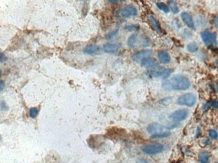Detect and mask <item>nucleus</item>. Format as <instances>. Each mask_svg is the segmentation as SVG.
I'll return each instance as SVG.
<instances>
[{
    "instance_id": "nucleus-5",
    "label": "nucleus",
    "mask_w": 218,
    "mask_h": 163,
    "mask_svg": "<svg viewBox=\"0 0 218 163\" xmlns=\"http://www.w3.org/2000/svg\"><path fill=\"white\" fill-rule=\"evenodd\" d=\"M201 39L203 42L207 46H216L217 45V38L216 36L213 32L209 30H204L201 34Z\"/></svg>"
},
{
    "instance_id": "nucleus-7",
    "label": "nucleus",
    "mask_w": 218,
    "mask_h": 163,
    "mask_svg": "<svg viewBox=\"0 0 218 163\" xmlns=\"http://www.w3.org/2000/svg\"><path fill=\"white\" fill-rule=\"evenodd\" d=\"M153 51L150 50H144L137 51V52L134 53L132 56V59L134 62L139 63V62H142L143 60L147 58L150 57L152 55Z\"/></svg>"
},
{
    "instance_id": "nucleus-11",
    "label": "nucleus",
    "mask_w": 218,
    "mask_h": 163,
    "mask_svg": "<svg viewBox=\"0 0 218 163\" xmlns=\"http://www.w3.org/2000/svg\"><path fill=\"white\" fill-rule=\"evenodd\" d=\"M120 47L119 44H114V43H107L103 45V51L106 53L114 54L119 50Z\"/></svg>"
},
{
    "instance_id": "nucleus-25",
    "label": "nucleus",
    "mask_w": 218,
    "mask_h": 163,
    "mask_svg": "<svg viewBox=\"0 0 218 163\" xmlns=\"http://www.w3.org/2000/svg\"><path fill=\"white\" fill-rule=\"evenodd\" d=\"M209 134L210 138L212 139H217L218 138V134L217 131H215V130H211L209 132Z\"/></svg>"
},
{
    "instance_id": "nucleus-27",
    "label": "nucleus",
    "mask_w": 218,
    "mask_h": 163,
    "mask_svg": "<svg viewBox=\"0 0 218 163\" xmlns=\"http://www.w3.org/2000/svg\"><path fill=\"white\" fill-rule=\"evenodd\" d=\"M1 110H4V111H6V110H8V106H7V104H6L4 102H1Z\"/></svg>"
},
{
    "instance_id": "nucleus-1",
    "label": "nucleus",
    "mask_w": 218,
    "mask_h": 163,
    "mask_svg": "<svg viewBox=\"0 0 218 163\" xmlns=\"http://www.w3.org/2000/svg\"><path fill=\"white\" fill-rule=\"evenodd\" d=\"M162 87L167 91L187 90L190 87V81L186 76L177 75L164 80L162 82Z\"/></svg>"
},
{
    "instance_id": "nucleus-10",
    "label": "nucleus",
    "mask_w": 218,
    "mask_h": 163,
    "mask_svg": "<svg viewBox=\"0 0 218 163\" xmlns=\"http://www.w3.org/2000/svg\"><path fill=\"white\" fill-rule=\"evenodd\" d=\"M83 53L89 55H99L101 54V48L97 45H87L83 49Z\"/></svg>"
},
{
    "instance_id": "nucleus-29",
    "label": "nucleus",
    "mask_w": 218,
    "mask_h": 163,
    "mask_svg": "<svg viewBox=\"0 0 218 163\" xmlns=\"http://www.w3.org/2000/svg\"><path fill=\"white\" fill-rule=\"evenodd\" d=\"M211 106L215 108H218V101L217 100H213L211 102Z\"/></svg>"
},
{
    "instance_id": "nucleus-24",
    "label": "nucleus",
    "mask_w": 218,
    "mask_h": 163,
    "mask_svg": "<svg viewBox=\"0 0 218 163\" xmlns=\"http://www.w3.org/2000/svg\"><path fill=\"white\" fill-rule=\"evenodd\" d=\"M117 32H118V29H115V30H113V31L110 32H109V33L106 35V39L111 40V39H112V38H114L115 36H116Z\"/></svg>"
},
{
    "instance_id": "nucleus-19",
    "label": "nucleus",
    "mask_w": 218,
    "mask_h": 163,
    "mask_svg": "<svg viewBox=\"0 0 218 163\" xmlns=\"http://www.w3.org/2000/svg\"><path fill=\"white\" fill-rule=\"evenodd\" d=\"M170 135V132L169 131H164L162 132L159 133V134H155L151 136V138H154V139H159V138H166V137H168Z\"/></svg>"
},
{
    "instance_id": "nucleus-2",
    "label": "nucleus",
    "mask_w": 218,
    "mask_h": 163,
    "mask_svg": "<svg viewBox=\"0 0 218 163\" xmlns=\"http://www.w3.org/2000/svg\"><path fill=\"white\" fill-rule=\"evenodd\" d=\"M138 11L132 5H128L120 8L115 12V16L118 18H128L137 15Z\"/></svg>"
},
{
    "instance_id": "nucleus-35",
    "label": "nucleus",
    "mask_w": 218,
    "mask_h": 163,
    "mask_svg": "<svg viewBox=\"0 0 218 163\" xmlns=\"http://www.w3.org/2000/svg\"><path fill=\"white\" fill-rule=\"evenodd\" d=\"M217 163H218V162H217Z\"/></svg>"
},
{
    "instance_id": "nucleus-33",
    "label": "nucleus",
    "mask_w": 218,
    "mask_h": 163,
    "mask_svg": "<svg viewBox=\"0 0 218 163\" xmlns=\"http://www.w3.org/2000/svg\"><path fill=\"white\" fill-rule=\"evenodd\" d=\"M215 88H215V90H216L218 92V84L216 85V86H215Z\"/></svg>"
},
{
    "instance_id": "nucleus-8",
    "label": "nucleus",
    "mask_w": 218,
    "mask_h": 163,
    "mask_svg": "<svg viewBox=\"0 0 218 163\" xmlns=\"http://www.w3.org/2000/svg\"><path fill=\"white\" fill-rule=\"evenodd\" d=\"M189 112L185 109H179V110H175L169 116L170 119L177 122H180L185 121L188 117Z\"/></svg>"
},
{
    "instance_id": "nucleus-6",
    "label": "nucleus",
    "mask_w": 218,
    "mask_h": 163,
    "mask_svg": "<svg viewBox=\"0 0 218 163\" xmlns=\"http://www.w3.org/2000/svg\"><path fill=\"white\" fill-rule=\"evenodd\" d=\"M173 70L172 69H164L160 66L150 70L148 75L152 77H162L163 78H167L172 74Z\"/></svg>"
},
{
    "instance_id": "nucleus-20",
    "label": "nucleus",
    "mask_w": 218,
    "mask_h": 163,
    "mask_svg": "<svg viewBox=\"0 0 218 163\" xmlns=\"http://www.w3.org/2000/svg\"><path fill=\"white\" fill-rule=\"evenodd\" d=\"M209 155L206 152H203L199 154L200 163H209Z\"/></svg>"
},
{
    "instance_id": "nucleus-30",
    "label": "nucleus",
    "mask_w": 218,
    "mask_h": 163,
    "mask_svg": "<svg viewBox=\"0 0 218 163\" xmlns=\"http://www.w3.org/2000/svg\"><path fill=\"white\" fill-rule=\"evenodd\" d=\"M4 87H5V82H4V81L1 80V82H0V91H3Z\"/></svg>"
},
{
    "instance_id": "nucleus-14",
    "label": "nucleus",
    "mask_w": 218,
    "mask_h": 163,
    "mask_svg": "<svg viewBox=\"0 0 218 163\" xmlns=\"http://www.w3.org/2000/svg\"><path fill=\"white\" fill-rule=\"evenodd\" d=\"M158 57L161 63L163 64H168L170 62V56L167 51L161 50L158 52Z\"/></svg>"
},
{
    "instance_id": "nucleus-26",
    "label": "nucleus",
    "mask_w": 218,
    "mask_h": 163,
    "mask_svg": "<svg viewBox=\"0 0 218 163\" xmlns=\"http://www.w3.org/2000/svg\"><path fill=\"white\" fill-rule=\"evenodd\" d=\"M136 163H152V162L148 159H146V158H139L138 159L136 160Z\"/></svg>"
},
{
    "instance_id": "nucleus-31",
    "label": "nucleus",
    "mask_w": 218,
    "mask_h": 163,
    "mask_svg": "<svg viewBox=\"0 0 218 163\" xmlns=\"http://www.w3.org/2000/svg\"><path fill=\"white\" fill-rule=\"evenodd\" d=\"M214 25H215V26L218 29V15L214 19Z\"/></svg>"
},
{
    "instance_id": "nucleus-28",
    "label": "nucleus",
    "mask_w": 218,
    "mask_h": 163,
    "mask_svg": "<svg viewBox=\"0 0 218 163\" xmlns=\"http://www.w3.org/2000/svg\"><path fill=\"white\" fill-rule=\"evenodd\" d=\"M0 58H1V62L2 63V62H6L8 60V58L5 55L3 54V53L1 52V54H0Z\"/></svg>"
},
{
    "instance_id": "nucleus-15",
    "label": "nucleus",
    "mask_w": 218,
    "mask_h": 163,
    "mask_svg": "<svg viewBox=\"0 0 218 163\" xmlns=\"http://www.w3.org/2000/svg\"><path fill=\"white\" fill-rule=\"evenodd\" d=\"M148 19L150 23L151 26L152 27V28L154 29V30H155L159 34H162V28L161 27V25H160L159 22L157 21V19L154 16H150V15L148 16Z\"/></svg>"
},
{
    "instance_id": "nucleus-18",
    "label": "nucleus",
    "mask_w": 218,
    "mask_h": 163,
    "mask_svg": "<svg viewBox=\"0 0 218 163\" xmlns=\"http://www.w3.org/2000/svg\"><path fill=\"white\" fill-rule=\"evenodd\" d=\"M156 5H157V8H159L160 10L164 12L165 14H168V13L170 12L169 8H168L165 3H163V2H157V3H156Z\"/></svg>"
},
{
    "instance_id": "nucleus-9",
    "label": "nucleus",
    "mask_w": 218,
    "mask_h": 163,
    "mask_svg": "<svg viewBox=\"0 0 218 163\" xmlns=\"http://www.w3.org/2000/svg\"><path fill=\"white\" fill-rule=\"evenodd\" d=\"M164 128H166V126H164L162 124L159 123H157V122H154L149 124L147 127V131L149 133L151 136L155 134H159V133L164 132L163 130Z\"/></svg>"
},
{
    "instance_id": "nucleus-4",
    "label": "nucleus",
    "mask_w": 218,
    "mask_h": 163,
    "mask_svg": "<svg viewBox=\"0 0 218 163\" xmlns=\"http://www.w3.org/2000/svg\"><path fill=\"white\" fill-rule=\"evenodd\" d=\"M196 101V96L193 94L187 93L179 96L177 100V104L180 106L192 107L195 105Z\"/></svg>"
},
{
    "instance_id": "nucleus-22",
    "label": "nucleus",
    "mask_w": 218,
    "mask_h": 163,
    "mask_svg": "<svg viewBox=\"0 0 218 163\" xmlns=\"http://www.w3.org/2000/svg\"><path fill=\"white\" fill-rule=\"evenodd\" d=\"M124 29L128 31H138L140 29V26L137 24H131L126 25Z\"/></svg>"
},
{
    "instance_id": "nucleus-13",
    "label": "nucleus",
    "mask_w": 218,
    "mask_h": 163,
    "mask_svg": "<svg viewBox=\"0 0 218 163\" xmlns=\"http://www.w3.org/2000/svg\"><path fill=\"white\" fill-rule=\"evenodd\" d=\"M141 66L144 68H150V70L159 66L157 60L152 57L147 58L143 60L141 62Z\"/></svg>"
},
{
    "instance_id": "nucleus-3",
    "label": "nucleus",
    "mask_w": 218,
    "mask_h": 163,
    "mask_svg": "<svg viewBox=\"0 0 218 163\" xmlns=\"http://www.w3.org/2000/svg\"><path fill=\"white\" fill-rule=\"evenodd\" d=\"M141 150L143 153L148 155H156L164 151V146L161 143L154 142L142 146Z\"/></svg>"
},
{
    "instance_id": "nucleus-21",
    "label": "nucleus",
    "mask_w": 218,
    "mask_h": 163,
    "mask_svg": "<svg viewBox=\"0 0 218 163\" xmlns=\"http://www.w3.org/2000/svg\"><path fill=\"white\" fill-rule=\"evenodd\" d=\"M187 49L188 51H189L190 52H195L198 50L199 47L197 46V44H196L195 42H192L190 43V44H188V46L187 47Z\"/></svg>"
},
{
    "instance_id": "nucleus-23",
    "label": "nucleus",
    "mask_w": 218,
    "mask_h": 163,
    "mask_svg": "<svg viewBox=\"0 0 218 163\" xmlns=\"http://www.w3.org/2000/svg\"><path fill=\"white\" fill-rule=\"evenodd\" d=\"M30 116L32 118H35L37 116L38 114V110L37 108L36 107H33V108H31L30 109Z\"/></svg>"
},
{
    "instance_id": "nucleus-32",
    "label": "nucleus",
    "mask_w": 218,
    "mask_h": 163,
    "mask_svg": "<svg viewBox=\"0 0 218 163\" xmlns=\"http://www.w3.org/2000/svg\"><path fill=\"white\" fill-rule=\"evenodd\" d=\"M119 1H113V0H111V1H109V2H110V3H112V4L117 3Z\"/></svg>"
},
{
    "instance_id": "nucleus-34",
    "label": "nucleus",
    "mask_w": 218,
    "mask_h": 163,
    "mask_svg": "<svg viewBox=\"0 0 218 163\" xmlns=\"http://www.w3.org/2000/svg\"><path fill=\"white\" fill-rule=\"evenodd\" d=\"M215 64H216V66L218 67V60H216V62H215Z\"/></svg>"
},
{
    "instance_id": "nucleus-16",
    "label": "nucleus",
    "mask_w": 218,
    "mask_h": 163,
    "mask_svg": "<svg viewBox=\"0 0 218 163\" xmlns=\"http://www.w3.org/2000/svg\"><path fill=\"white\" fill-rule=\"evenodd\" d=\"M138 36L137 34H132L128 39V46L132 49H135L138 45Z\"/></svg>"
},
{
    "instance_id": "nucleus-17",
    "label": "nucleus",
    "mask_w": 218,
    "mask_h": 163,
    "mask_svg": "<svg viewBox=\"0 0 218 163\" xmlns=\"http://www.w3.org/2000/svg\"><path fill=\"white\" fill-rule=\"evenodd\" d=\"M168 5H169V8L171 10L173 14H177L179 12V9L178 4L176 1H168Z\"/></svg>"
},
{
    "instance_id": "nucleus-12",
    "label": "nucleus",
    "mask_w": 218,
    "mask_h": 163,
    "mask_svg": "<svg viewBox=\"0 0 218 163\" xmlns=\"http://www.w3.org/2000/svg\"><path fill=\"white\" fill-rule=\"evenodd\" d=\"M181 18L182 19L183 22L185 23L189 28H191L192 29H195V23H194L193 18H192L191 14H189V13L187 12H183L182 14H181Z\"/></svg>"
}]
</instances>
